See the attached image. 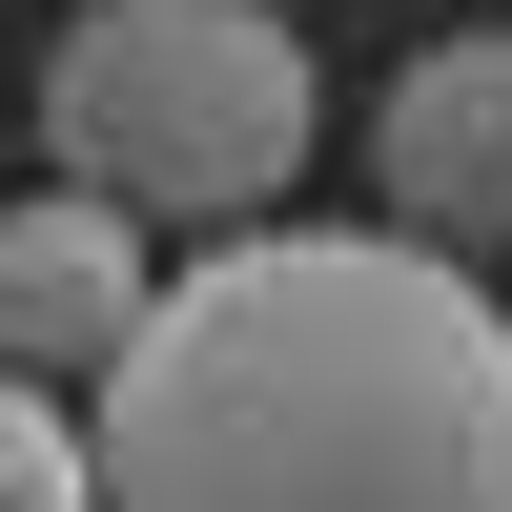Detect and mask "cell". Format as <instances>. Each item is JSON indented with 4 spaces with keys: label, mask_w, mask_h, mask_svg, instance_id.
I'll return each instance as SVG.
<instances>
[{
    "label": "cell",
    "mask_w": 512,
    "mask_h": 512,
    "mask_svg": "<svg viewBox=\"0 0 512 512\" xmlns=\"http://www.w3.org/2000/svg\"><path fill=\"white\" fill-rule=\"evenodd\" d=\"M144 308H164V267H144V226H123L103 185L0 205V369H21V390L123 369V349H144Z\"/></svg>",
    "instance_id": "4"
},
{
    "label": "cell",
    "mask_w": 512,
    "mask_h": 512,
    "mask_svg": "<svg viewBox=\"0 0 512 512\" xmlns=\"http://www.w3.org/2000/svg\"><path fill=\"white\" fill-rule=\"evenodd\" d=\"M0 512H103L82 410H62V390H21V369H0Z\"/></svg>",
    "instance_id": "5"
},
{
    "label": "cell",
    "mask_w": 512,
    "mask_h": 512,
    "mask_svg": "<svg viewBox=\"0 0 512 512\" xmlns=\"http://www.w3.org/2000/svg\"><path fill=\"white\" fill-rule=\"evenodd\" d=\"M369 185H390L410 246L512 267V21L410 41V62H390V103H369Z\"/></svg>",
    "instance_id": "3"
},
{
    "label": "cell",
    "mask_w": 512,
    "mask_h": 512,
    "mask_svg": "<svg viewBox=\"0 0 512 512\" xmlns=\"http://www.w3.org/2000/svg\"><path fill=\"white\" fill-rule=\"evenodd\" d=\"M41 144L123 226H267L328 144V62L287 0H82L41 41Z\"/></svg>",
    "instance_id": "2"
},
{
    "label": "cell",
    "mask_w": 512,
    "mask_h": 512,
    "mask_svg": "<svg viewBox=\"0 0 512 512\" xmlns=\"http://www.w3.org/2000/svg\"><path fill=\"white\" fill-rule=\"evenodd\" d=\"M103 512H512V287L410 226H226L82 431Z\"/></svg>",
    "instance_id": "1"
}]
</instances>
